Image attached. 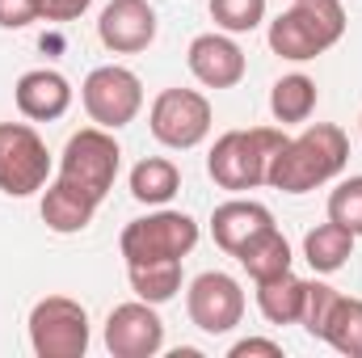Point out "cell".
Wrapping results in <instances>:
<instances>
[{"mask_svg":"<svg viewBox=\"0 0 362 358\" xmlns=\"http://www.w3.org/2000/svg\"><path fill=\"white\" fill-rule=\"evenodd\" d=\"M346 165H350V135L333 122H316L282 144V152L270 165V185L282 194H308L333 181Z\"/></svg>","mask_w":362,"mask_h":358,"instance_id":"1","label":"cell"},{"mask_svg":"<svg viewBox=\"0 0 362 358\" xmlns=\"http://www.w3.org/2000/svg\"><path fill=\"white\" fill-rule=\"evenodd\" d=\"M286 135L278 127H249V131H223L206 156V173L223 190H257L270 185V165L282 152Z\"/></svg>","mask_w":362,"mask_h":358,"instance_id":"2","label":"cell"},{"mask_svg":"<svg viewBox=\"0 0 362 358\" xmlns=\"http://www.w3.org/2000/svg\"><path fill=\"white\" fill-rule=\"evenodd\" d=\"M341 34H346L341 0H295L286 13L270 21V51L291 64H303L337 47Z\"/></svg>","mask_w":362,"mask_h":358,"instance_id":"3","label":"cell"},{"mask_svg":"<svg viewBox=\"0 0 362 358\" xmlns=\"http://www.w3.org/2000/svg\"><path fill=\"white\" fill-rule=\"evenodd\" d=\"M118 161H122L118 139H114L105 127H85V131H76V135L64 144L59 178H55V181H64V185L81 190L85 198H93V202L101 207V198L114 190Z\"/></svg>","mask_w":362,"mask_h":358,"instance_id":"4","label":"cell"},{"mask_svg":"<svg viewBox=\"0 0 362 358\" xmlns=\"http://www.w3.org/2000/svg\"><path fill=\"white\" fill-rule=\"evenodd\" d=\"M30 346L38 358H85L89 312L68 295H47L30 312Z\"/></svg>","mask_w":362,"mask_h":358,"instance_id":"5","label":"cell"},{"mask_svg":"<svg viewBox=\"0 0 362 358\" xmlns=\"http://www.w3.org/2000/svg\"><path fill=\"white\" fill-rule=\"evenodd\" d=\"M198 245V224L185 211H156L144 219H131L118 236V249L131 262H169L177 258L185 262V253Z\"/></svg>","mask_w":362,"mask_h":358,"instance_id":"6","label":"cell"},{"mask_svg":"<svg viewBox=\"0 0 362 358\" xmlns=\"http://www.w3.org/2000/svg\"><path fill=\"white\" fill-rule=\"evenodd\" d=\"M51 152L30 122H0V194L30 198L47 185Z\"/></svg>","mask_w":362,"mask_h":358,"instance_id":"7","label":"cell"},{"mask_svg":"<svg viewBox=\"0 0 362 358\" xmlns=\"http://www.w3.org/2000/svg\"><path fill=\"white\" fill-rule=\"evenodd\" d=\"M85 97V110L97 127L105 131H118L127 122H135V114L144 110V85L131 68H118V64H105V68H93L81 85Z\"/></svg>","mask_w":362,"mask_h":358,"instance_id":"8","label":"cell"},{"mask_svg":"<svg viewBox=\"0 0 362 358\" xmlns=\"http://www.w3.org/2000/svg\"><path fill=\"white\" fill-rule=\"evenodd\" d=\"M148 127L165 148L189 152L211 135V101L198 89H165L152 101Z\"/></svg>","mask_w":362,"mask_h":358,"instance_id":"9","label":"cell"},{"mask_svg":"<svg viewBox=\"0 0 362 358\" xmlns=\"http://www.w3.org/2000/svg\"><path fill=\"white\" fill-rule=\"evenodd\" d=\"M185 312H189V321H194L202 333H211V337L232 333V329L245 321V291H240V282H236L232 274L206 270V274H198V278L189 282V291H185Z\"/></svg>","mask_w":362,"mask_h":358,"instance_id":"10","label":"cell"},{"mask_svg":"<svg viewBox=\"0 0 362 358\" xmlns=\"http://www.w3.org/2000/svg\"><path fill=\"white\" fill-rule=\"evenodd\" d=\"M165 346V321L156 316V304H118L105 316V350L114 358H152Z\"/></svg>","mask_w":362,"mask_h":358,"instance_id":"11","label":"cell"},{"mask_svg":"<svg viewBox=\"0 0 362 358\" xmlns=\"http://www.w3.org/2000/svg\"><path fill=\"white\" fill-rule=\"evenodd\" d=\"M97 38L114 55H135L156 42V8L148 0H110L97 21Z\"/></svg>","mask_w":362,"mask_h":358,"instance_id":"12","label":"cell"},{"mask_svg":"<svg viewBox=\"0 0 362 358\" xmlns=\"http://www.w3.org/2000/svg\"><path fill=\"white\" fill-rule=\"evenodd\" d=\"M185 64H189L194 81L206 89H232L245 81V68H249L245 51L228 34H198L185 51Z\"/></svg>","mask_w":362,"mask_h":358,"instance_id":"13","label":"cell"},{"mask_svg":"<svg viewBox=\"0 0 362 358\" xmlns=\"http://www.w3.org/2000/svg\"><path fill=\"white\" fill-rule=\"evenodd\" d=\"M13 97H17V110H21L30 122H55V118H64L68 105H72V85H68V76L55 72V68H34V72H25V76L17 81Z\"/></svg>","mask_w":362,"mask_h":358,"instance_id":"14","label":"cell"},{"mask_svg":"<svg viewBox=\"0 0 362 358\" xmlns=\"http://www.w3.org/2000/svg\"><path fill=\"white\" fill-rule=\"evenodd\" d=\"M270 224H274L270 207H262V202H253V198H228V202H219L215 215H211V236H215V245H219L223 253L236 258V249H240L253 232H262V228H270Z\"/></svg>","mask_w":362,"mask_h":358,"instance_id":"15","label":"cell"},{"mask_svg":"<svg viewBox=\"0 0 362 358\" xmlns=\"http://www.w3.org/2000/svg\"><path fill=\"white\" fill-rule=\"evenodd\" d=\"M97 215V202L85 198L81 190L64 185V181H51L47 194H42V224L59 236H72V232H85Z\"/></svg>","mask_w":362,"mask_h":358,"instance_id":"16","label":"cell"},{"mask_svg":"<svg viewBox=\"0 0 362 358\" xmlns=\"http://www.w3.org/2000/svg\"><path fill=\"white\" fill-rule=\"evenodd\" d=\"M303 299H308V278H299L291 270L257 282V308H262V316L270 325H299Z\"/></svg>","mask_w":362,"mask_h":358,"instance_id":"17","label":"cell"},{"mask_svg":"<svg viewBox=\"0 0 362 358\" xmlns=\"http://www.w3.org/2000/svg\"><path fill=\"white\" fill-rule=\"evenodd\" d=\"M236 262L245 266V274H249L253 282H266L274 274L291 270V245H286V236L270 224V228L253 232V236L236 249Z\"/></svg>","mask_w":362,"mask_h":358,"instance_id":"18","label":"cell"},{"mask_svg":"<svg viewBox=\"0 0 362 358\" xmlns=\"http://www.w3.org/2000/svg\"><path fill=\"white\" fill-rule=\"evenodd\" d=\"M350 253H354V232H346L341 224H320V228H312L308 236H303V258H308V266L316 270V274H333V270H341L350 262Z\"/></svg>","mask_w":362,"mask_h":358,"instance_id":"19","label":"cell"},{"mask_svg":"<svg viewBox=\"0 0 362 358\" xmlns=\"http://www.w3.org/2000/svg\"><path fill=\"white\" fill-rule=\"evenodd\" d=\"M320 337H325L337 354L362 358V299H354V295H337V304H333L329 316H325Z\"/></svg>","mask_w":362,"mask_h":358,"instance_id":"20","label":"cell"},{"mask_svg":"<svg viewBox=\"0 0 362 358\" xmlns=\"http://www.w3.org/2000/svg\"><path fill=\"white\" fill-rule=\"evenodd\" d=\"M127 278H131V291L144 304H169L181 291V262L177 258H169V262H131Z\"/></svg>","mask_w":362,"mask_h":358,"instance_id":"21","label":"cell"},{"mask_svg":"<svg viewBox=\"0 0 362 358\" xmlns=\"http://www.w3.org/2000/svg\"><path fill=\"white\" fill-rule=\"evenodd\" d=\"M177 190H181V173L165 156H148V161H139L131 169V194L139 202H148V207H165Z\"/></svg>","mask_w":362,"mask_h":358,"instance_id":"22","label":"cell"},{"mask_svg":"<svg viewBox=\"0 0 362 358\" xmlns=\"http://www.w3.org/2000/svg\"><path fill=\"white\" fill-rule=\"evenodd\" d=\"M270 110H274V118H278L282 127H286V122H308L312 110H316V81L303 76V72H291V76L274 81Z\"/></svg>","mask_w":362,"mask_h":358,"instance_id":"23","label":"cell"},{"mask_svg":"<svg viewBox=\"0 0 362 358\" xmlns=\"http://www.w3.org/2000/svg\"><path fill=\"white\" fill-rule=\"evenodd\" d=\"M211 17L228 34H249L266 21V0H211Z\"/></svg>","mask_w":362,"mask_h":358,"instance_id":"24","label":"cell"},{"mask_svg":"<svg viewBox=\"0 0 362 358\" xmlns=\"http://www.w3.org/2000/svg\"><path fill=\"white\" fill-rule=\"evenodd\" d=\"M329 219L362 236V178H346L329 194Z\"/></svg>","mask_w":362,"mask_h":358,"instance_id":"25","label":"cell"},{"mask_svg":"<svg viewBox=\"0 0 362 358\" xmlns=\"http://www.w3.org/2000/svg\"><path fill=\"white\" fill-rule=\"evenodd\" d=\"M337 287H329V282H308V299H303V316H299V325L312 333V337H320V329H325V316H329V308L337 304Z\"/></svg>","mask_w":362,"mask_h":358,"instance_id":"26","label":"cell"},{"mask_svg":"<svg viewBox=\"0 0 362 358\" xmlns=\"http://www.w3.org/2000/svg\"><path fill=\"white\" fill-rule=\"evenodd\" d=\"M42 17V0H0V30H25Z\"/></svg>","mask_w":362,"mask_h":358,"instance_id":"27","label":"cell"},{"mask_svg":"<svg viewBox=\"0 0 362 358\" xmlns=\"http://www.w3.org/2000/svg\"><path fill=\"white\" fill-rule=\"evenodd\" d=\"M93 0H42V17L47 21H76Z\"/></svg>","mask_w":362,"mask_h":358,"instance_id":"28","label":"cell"},{"mask_svg":"<svg viewBox=\"0 0 362 358\" xmlns=\"http://www.w3.org/2000/svg\"><path fill=\"white\" fill-rule=\"evenodd\" d=\"M249 354H266V358H282V346L278 342H266V337H245V342H236L228 358H249Z\"/></svg>","mask_w":362,"mask_h":358,"instance_id":"29","label":"cell"},{"mask_svg":"<svg viewBox=\"0 0 362 358\" xmlns=\"http://www.w3.org/2000/svg\"><path fill=\"white\" fill-rule=\"evenodd\" d=\"M358 131H362V114H358Z\"/></svg>","mask_w":362,"mask_h":358,"instance_id":"30","label":"cell"}]
</instances>
